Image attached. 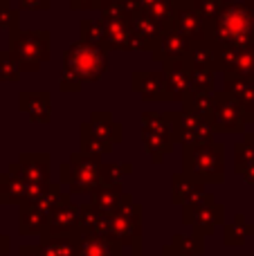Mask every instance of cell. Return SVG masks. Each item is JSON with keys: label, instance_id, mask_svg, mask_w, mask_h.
Returning <instances> with one entry per match:
<instances>
[{"label": "cell", "instance_id": "cell-33", "mask_svg": "<svg viewBox=\"0 0 254 256\" xmlns=\"http://www.w3.org/2000/svg\"><path fill=\"white\" fill-rule=\"evenodd\" d=\"M130 256H144V254H140V252H133V254H130Z\"/></svg>", "mask_w": 254, "mask_h": 256}, {"label": "cell", "instance_id": "cell-12", "mask_svg": "<svg viewBox=\"0 0 254 256\" xmlns=\"http://www.w3.org/2000/svg\"><path fill=\"white\" fill-rule=\"evenodd\" d=\"M68 63H70L72 74L81 76V79H97L106 68V61L97 50H74V54H70Z\"/></svg>", "mask_w": 254, "mask_h": 256}, {"label": "cell", "instance_id": "cell-8", "mask_svg": "<svg viewBox=\"0 0 254 256\" xmlns=\"http://www.w3.org/2000/svg\"><path fill=\"white\" fill-rule=\"evenodd\" d=\"M9 173L27 180L30 184H48L50 182V155L48 153H22L18 162L9 164Z\"/></svg>", "mask_w": 254, "mask_h": 256}, {"label": "cell", "instance_id": "cell-4", "mask_svg": "<svg viewBox=\"0 0 254 256\" xmlns=\"http://www.w3.org/2000/svg\"><path fill=\"white\" fill-rule=\"evenodd\" d=\"M182 222L200 236H212L216 227L225 222V207L212 194H200L182 204Z\"/></svg>", "mask_w": 254, "mask_h": 256}, {"label": "cell", "instance_id": "cell-2", "mask_svg": "<svg viewBox=\"0 0 254 256\" xmlns=\"http://www.w3.org/2000/svg\"><path fill=\"white\" fill-rule=\"evenodd\" d=\"M58 182L70 186L72 194H92L102 184V160L79 150L58 166Z\"/></svg>", "mask_w": 254, "mask_h": 256}, {"label": "cell", "instance_id": "cell-10", "mask_svg": "<svg viewBox=\"0 0 254 256\" xmlns=\"http://www.w3.org/2000/svg\"><path fill=\"white\" fill-rule=\"evenodd\" d=\"M43 186V184H40ZM40 186L30 184L27 180L22 178L14 176V173H4L2 180H0V202L2 204H22V202H30L36 194L40 191Z\"/></svg>", "mask_w": 254, "mask_h": 256}, {"label": "cell", "instance_id": "cell-11", "mask_svg": "<svg viewBox=\"0 0 254 256\" xmlns=\"http://www.w3.org/2000/svg\"><path fill=\"white\" fill-rule=\"evenodd\" d=\"M79 234V254L76 256H126V250L108 236L86 234L76 227Z\"/></svg>", "mask_w": 254, "mask_h": 256}, {"label": "cell", "instance_id": "cell-25", "mask_svg": "<svg viewBox=\"0 0 254 256\" xmlns=\"http://www.w3.org/2000/svg\"><path fill=\"white\" fill-rule=\"evenodd\" d=\"M112 144H108V142H104L102 137H97L94 132H90L86 124L81 126V150L84 153H90V155H97V158H102V155L110 153Z\"/></svg>", "mask_w": 254, "mask_h": 256}, {"label": "cell", "instance_id": "cell-36", "mask_svg": "<svg viewBox=\"0 0 254 256\" xmlns=\"http://www.w3.org/2000/svg\"><path fill=\"white\" fill-rule=\"evenodd\" d=\"M246 256H250V254H246Z\"/></svg>", "mask_w": 254, "mask_h": 256}, {"label": "cell", "instance_id": "cell-22", "mask_svg": "<svg viewBox=\"0 0 254 256\" xmlns=\"http://www.w3.org/2000/svg\"><path fill=\"white\" fill-rule=\"evenodd\" d=\"M63 196H66V194L61 191V182H58V184H52V182H48V184L40 186V191L30 200V202L50 216V214H52L54 209H56V204L61 202Z\"/></svg>", "mask_w": 254, "mask_h": 256}, {"label": "cell", "instance_id": "cell-7", "mask_svg": "<svg viewBox=\"0 0 254 256\" xmlns=\"http://www.w3.org/2000/svg\"><path fill=\"white\" fill-rule=\"evenodd\" d=\"M174 128H176V142L187 146H202L214 142V126L210 120L200 115L184 110V112H174Z\"/></svg>", "mask_w": 254, "mask_h": 256}, {"label": "cell", "instance_id": "cell-16", "mask_svg": "<svg viewBox=\"0 0 254 256\" xmlns=\"http://www.w3.org/2000/svg\"><path fill=\"white\" fill-rule=\"evenodd\" d=\"M48 222L50 216L45 212H40L38 207H34L32 202H22L20 204V230L22 236H43L48 232Z\"/></svg>", "mask_w": 254, "mask_h": 256}, {"label": "cell", "instance_id": "cell-20", "mask_svg": "<svg viewBox=\"0 0 254 256\" xmlns=\"http://www.w3.org/2000/svg\"><path fill=\"white\" fill-rule=\"evenodd\" d=\"M250 236H254V222H248L246 214H236L232 222H225L223 238L228 248H241Z\"/></svg>", "mask_w": 254, "mask_h": 256}, {"label": "cell", "instance_id": "cell-26", "mask_svg": "<svg viewBox=\"0 0 254 256\" xmlns=\"http://www.w3.org/2000/svg\"><path fill=\"white\" fill-rule=\"evenodd\" d=\"M202 238H205V236H200V234H194V236L176 234L174 238H171V245L187 256H202V252H205V240Z\"/></svg>", "mask_w": 254, "mask_h": 256}, {"label": "cell", "instance_id": "cell-32", "mask_svg": "<svg viewBox=\"0 0 254 256\" xmlns=\"http://www.w3.org/2000/svg\"><path fill=\"white\" fill-rule=\"evenodd\" d=\"M246 140H248V142H250V144L254 146V135H246Z\"/></svg>", "mask_w": 254, "mask_h": 256}, {"label": "cell", "instance_id": "cell-35", "mask_svg": "<svg viewBox=\"0 0 254 256\" xmlns=\"http://www.w3.org/2000/svg\"><path fill=\"white\" fill-rule=\"evenodd\" d=\"M252 222H254V212H252Z\"/></svg>", "mask_w": 254, "mask_h": 256}, {"label": "cell", "instance_id": "cell-31", "mask_svg": "<svg viewBox=\"0 0 254 256\" xmlns=\"http://www.w3.org/2000/svg\"><path fill=\"white\" fill-rule=\"evenodd\" d=\"M246 180H248V182H250V184L254 186V171H252V173H250V176H248V178H246Z\"/></svg>", "mask_w": 254, "mask_h": 256}, {"label": "cell", "instance_id": "cell-30", "mask_svg": "<svg viewBox=\"0 0 254 256\" xmlns=\"http://www.w3.org/2000/svg\"><path fill=\"white\" fill-rule=\"evenodd\" d=\"M162 256H187V254H182L180 250H176L174 245H164V250H162Z\"/></svg>", "mask_w": 254, "mask_h": 256}, {"label": "cell", "instance_id": "cell-3", "mask_svg": "<svg viewBox=\"0 0 254 256\" xmlns=\"http://www.w3.org/2000/svg\"><path fill=\"white\" fill-rule=\"evenodd\" d=\"M142 142L153 162H162V158L169 155L174 150V146L178 144L176 142V128H174V112H166V115L144 112Z\"/></svg>", "mask_w": 254, "mask_h": 256}, {"label": "cell", "instance_id": "cell-27", "mask_svg": "<svg viewBox=\"0 0 254 256\" xmlns=\"http://www.w3.org/2000/svg\"><path fill=\"white\" fill-rule=\"evenodd\" d=\"M133 173V164H102V184H120L122 178Z\"/></svg>", "mask_w": 254, "mask_h": 256}, {"label": "cell", "instance_id": "cell-21", "mask_svg": "<svg viewBox=\"0 0 254 256\" xmlns=\"http://www.w3.org/2000/svg\"><path fill=\"white\" fill-rule=\"evenodd\" d=\"M22 110L34 122H50V94L48 92H25L20 102Z\"/></svg>", "mask_w": 254, "mask_h": 256}, {"label": "cell", "instance_id": "cell-15", "mask_svg": "<svg viewBox=\"0 0 254 256\" xmlns=\"http://www.w3.org/2000/svg\"><path fill=\"white\" fill-rule=\"evenodd\" d=\"M202 186L205 184L198 178H194L192 173H187V171L174 173V178H171V200L176 204H184L189 200H194L196 196L205 194Z\"/></svg>", "mask_w": 254, "mask_h": 256}, {"label": "cell", "instance_id": "cell-24", "mask_svg": "<svg viewBox=\"0 0 254 256\" xmlns=\"http://www.w3.org/2000/svg\"><path fill=\"white\" fill-rule=\"evenodd\" d=\"M228 92L254 112V84L250 79H228Z\"/></svg>", "mask_w": 254, "mask_h": 256}, {"label": "cell", "instance_id": "cell-23", "mask_svg": "<svg viewBox=\"0 0 254 256\" xmlns=\"http://www.w3.org/2000/svg\"><path fill=\"white\" fill-rule=\"evenodd\" d=\"M234 171L243 178H248L254 171V146L248 140L234 146Z\"/></svg>", "mask_w": 254, "mask_h": 256}, {"label": "cell", "instance_id": "cell-5", "mask_svg": "<svg viewBox=\"0 0 254 256\" xmlns=\"http://www.w3.org/2000/svg\"><path fill=\"white\" fill-rule=\"evenodd\" d=\"M110 238L124 250L140 252L142 245V207L133 198L110 214Z\"/></svg>", "mask_w": 254, "mask_h": 256}, {"label": "cell", "instance_id": "cell-13", "mask_svg": "<svg viewBox=\"0 0 254 256\" xmlns=\"http://www.w3.org/2000/svg\"><path fill=\"white\" fill-rule=\"evenodd\" d=\"M40 256H76L79 254V234H43L38 240Z\"/></svg>", "mask_w": 254, "mask_h": 256}, {"label": "cell", "instance_id": "cell-9", "mask_svg": "<svg viewBox=\"0 0 254 256\" xmlns=\"http://www.w3.org/2000/svg\"><path fill=\"white\" fill-rule=\"evenodd\" d=\"M81 220V204L72 202L70 196H63L61 202L56 204L52 214H50V222H48V232L45 234H70L79 227Z\"/></svg>", "mask_w": 254, "mask_h": 256}, {"label": "cell", "instance_id": "cell-34", "mask_svg": "<svg viewBox=\"0 0 254 256\" xmlns=\"http://www.w3.org/2000/svg\"><path fill=\"white\" fill-rule=\"evenodd\" d=\"M2 176H4V173H2V171H0V180H2Z\"/></svg>", "mask_w": 254, "mask_h": 256}, {"label": "cell", "instance_id": "cell-17", "mask_svg": "<svg viewBox=\"0 0 254 256\" xmlns=\"http://www.w3.org/2000/svg\"><path fill=\"white\" fill-rule=\"evenodd\" d=\"M79 230L86 232V234H97V236H108L110 238V216L94 209L92 204H81Z\"/></svg>", "mask_w": 254, "mask_h": 256}, {"label": "cell", "instance_id": "cell-18", "mask_svg": "<svg viewBox=\"0 0 254 256\" xmlns=\"http://www.w3.org/2000/svg\"><path fill=\"white\" fill-rule=\"evenodd\" d=\"M133 88L138 92H142L144 99H153V102H158V99H171L169 84L160 74H135Z\"/></svg>", "mask_w": 254, "mask_h": 256}, {"label": "cell", "instance_id": "cell-29", "mask_svg": "<svg viewBox=\"0 0 254 256\" xmlns=\"http://www.w3.org/2000/svg\"><path fill=\"white\" fill-rule=\"evenodd\" d=\"M20 256H40L38 245H22V248H20Z\"/></svg>", "mask_w": 254, "mask_h": 256}, {"label": "cell", "instance_id": "cell-1", "mask_svg": "<svg viewBox=\"0 0 254 256\" xmlns=\"http://www.w3.org/2000/svg\"><path fill=\"white\" fill-rule=\"evenodd\" d=\"M182 171L192 173L202 184H223L225 180V150L223 144L210 142L202 146L182 148Z\"/></svg>", "mask_w": 254, "mask_h": 256}, {"label": "cell", "instance_id": "cell-6", "mask_svg": "<svg viewBox=\"0 0 254 256\" xmlns=\"http://www.w3.org/2000/svg\"><path fill=\"white\" fill-rule=\"evenodd\" d=\"M254 122V112L248 110L236 97L230 92L216 94L214 110H212V126L218 132H243L246 124Z\"/></svg>", "mask_w": 254, "mask_h": 256}, {"label": "cell", "instance_id": "cell-14", "mask_svg": "<svg viewBox=\"0 0 254 256\" xmlns=\"http://www.w3.org/2000/svg\"><path fill=\"white\" fill-rule=\"evenodd\" d=\"M130 198H133V196L126 194V191L122 189V184H99L97 189L90 194V204L110 216V214H115L124 202H128Z\"/></svg>", "mask_w": 254, "mask_h": 256}, {"label": "cell", "instance_id": "cell-28", "mask_svg": "<svg viewBox=\"0 0 254 256\" xmlns=\"http://www.w3.org/2000/svg\"><path fill=\"white\" fill-rule=\"evenodd\" d=\"M9 250H12V240H9L7 234H2V232H0V256H7Z\"/></svg>", "mask_w": 254, "mask_h": 256}, {"label": "cell", "instance_id": "cell-19", "mask_svg": "<svg viewBox=\"0 0 254 256\" xmlns=\"http://www.w3.org/2000/svg\"><path fill=\"white\" fill-rule=\"evenodd\" d=\"M86 128L112 146H115L117 142H122V126L115 124L108 112H94V115L90 117V122H86Z\"/></svg>", "mask_w": 254, "mask_h": 256}]
</instances>
